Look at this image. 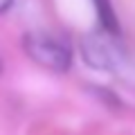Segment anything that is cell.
<instances>
[{
	"label": "cell",
	"instance_id": "cell-1",
	"mask_svg": "<svg viewBox=\"0 0 135 135\" xmlns=\"http://www.w3.org/2000/svg\"><path fill=\"white\" fill-rule=\"evenodd\" d=\"M23 50L36 65L52 70V72H68L72 65V50L65 41L50 36L43 32H32L23 36Z\"/></svg>",
	"mask_w": 135,
	"mask_h": 135
},
{
	"label": "cell",
	"instance_id": "cell-2",
	"mask_svg": "<svg viewBox=\"0 0 135 135\" xmlns=\"http://www.w3.org/2000/svg\"><path fill=\"white\" fill-rule=\"evenodd\" d=\"M81 54L83 61L95 70H117L122 63V52L119 45L115 43V34L99 29V32L88 34L81 43Z\"/></svg>",
	"mask_w": 135,
	"mask_h": 135
},
{
	"label": "cell",
	"instance_id": "cell-3",
	"mask_svg": "<svg viewBox=\"0 0 135 135\" xmlns=\"http://www.w3.org/2000/svg\"><path fill=\"white\" fill-rule=\"evenodd\" d=\"M95 7H97V16H99L101 29H106V32H110V34H117L119 25H117V16H115V11H113L110 0H95Z\"/></svg>",
	"mask_w": 135,
	"mask_h": 135
},
{
	"label": "cell",
	"instance_id": "cell-4",
	"mask_svg": "<svg viewBox=\"0 0 135 135\" xmlns=\"http://www.w3.org/2000/svg\"><path fill=\"white\" fill-rule=\"evenodd\" d=\"M14 5V0H0V14H7Z\"/></svg>",
	"mask_w": 135,
	"mask_h": 135
},
{
	"label": "cell",
	"instance_id": "cell-5",
	"mask_svg": "<svg viewBox=\"0 0 135 135\" xmlns=\"http://www.w3.org/2000/svg\"><path fill=\"white\" fill-rule=\"evenodd\" d=\"M0 72H2V63H0Z\"/></svg>",
	"mask_w": 135,
	"mask_h": 135
}]
</instances>
